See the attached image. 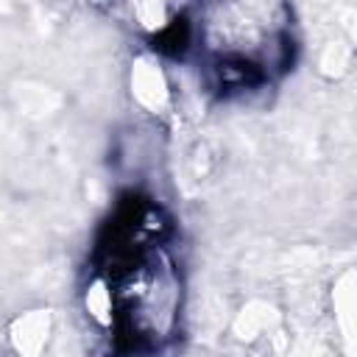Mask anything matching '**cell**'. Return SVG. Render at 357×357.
I'll return each instance as SVG.
<instances>
[{"label":"cell","mask_w":357,"mask_h":357,"mask_svg":"<svg viewBox=\"0 0 357 357\" xmlns=\"http://www.w3.org/2000/svg\"><path fill=\"white\" fill-rule=\"evenodd\" d=\"M206 20V42L215 67L240 84L268 78L287 56V25L271 20V6H218Z\"/></svg>","instance_id":"1"}]
</instances>
